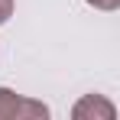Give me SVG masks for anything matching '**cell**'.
I'll list each match as a JSON object with an SVG mask.
<instances>
[{
	"instance_id": "1",
	"label": "cell",
	"mask_w": 120,
	"mask_h": 120,
	"mask_svg": "<svg viewBox=\"0 0 120 120\" xmlns=\"http://www.w3.org/2000/svg\"><path fill=\"white\" fill-rule=\"evenodd\" d=\"M45 117H49V107L42 101L0 88V120H45Z\"/></svg>"
},
{
	"instance_id": "2",
	"label": "cell",
	"mask_w": 120,
	"mask_h": 120,
	"mask_svg": "<svg viewBox=\"0 0 120 120\" xmlns=\"http://www.w3.org/2000/svg\"><path fill=\"white\" fill-rule=\"evenodd\" d=\"M71 117L75 120H114L117 117V107L104 94H84V98L71 107Z\"/></svg>"
},
{
	"instance_id": "3",
	"label": "cell",
	"mask_w": 120,
	"mask_h": 120,
	"mask_svg": "<svg viewBox=\"0 0 120 120\" xmlns=\"http://www.w3.org/2000/svg\"><path fill=\"white\" fill-rule=\"evenodd\" d=\"M88 7H94V10H104V13H114L120 7V0H84Z\"/></svg>"
},
{
	"instance_id": "4",
	"label": "cell",
	"mask_w": 120,
	"mask_h": 120,
	"mask_svg": "<svg viewBox=\"0 0 120 120\" xmlns=\"http://www.w3.org/2000/svg\"><path fill=\"white\" fill-rule=\"evenodd\" d=\"M13 16V0H0V26Z\"/></svg>"
}]
</instances>
